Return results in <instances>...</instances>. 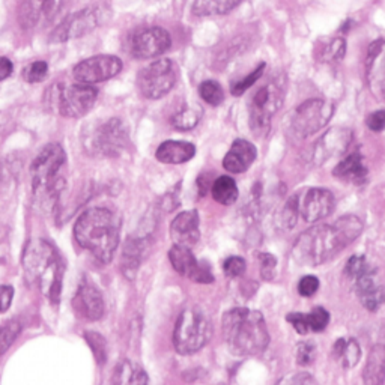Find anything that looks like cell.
I'll return each mask as SVG.
<instances>
[{
    "mask_svg": "<svg viewBox=\"0 0 385 385\" xmlns=\"http://www.w3.org/2000/svg\"><path fill=\"white\" fill-rule=\"evenodd\" d=\"M363 381L369 385H381L385 382V345H375L372 348L363 370Z\"/></svg>",
    "mask_w": 385,
    "mask_h": 385,
    "instance_id": "cell-26",
    "label": "cell"
},
{
    "mask_svg": "<svg viewBox=\"0 0 385 385\" xmlns=\"http://www.w3.org/2000/svg\"><path fill=\"white\" fill-rule=\"evenodd\" d=\"M333 173L336 178L346 181V183L365 184L369 175V169L365 163V157L361 155V152L354 151L353 154L345 157L343 160L336 166Z\"/></svg>",
    "mask_w": 385,
    "mask_h": 385,
    "instance_id": "cell-24",
    "label": "cell"
},
{
    "mask_svg": "<svg viewBox=\"0 0 385 385\" xmlns=\"http://www.w3.org/2000/svg\"><path fill=\"white\" fill-rule=\"evenodd\" d=\"M145 250L146 247L143 240H128L126 247H123L122 271L128 279H134L135 273H138Z\"/></svg>",
    "mask_w": 385,
    "mask_h": 385,
    "instance_id": "cell-27",
    "label": "cell"
},
{
    "mask_svg": "<svg viewBox=\"0 0 385 385\" xmlns=\"http://www.w3.org/2000/svg\"><path fill=\"white\" fill-rule=\"evenodd\" d=\"M51 104L58 109L59 115L65 118H82L92 110L97 103L98 90L87 83L56 85L49 94Z\"/></svg>",
    "mask_w": 385,
    "mask_h": 385,
    "instance_id": "cell-7",
    "label": "cell"
},
{
    "mask_svg": "<svg viewBox=\"0 0 385 385\" xmlns=\"http://www.w3.org/2000/svg\"><path fill=\"white\" fill-rule=\"evenodd\" d=\"M369 268H370V264L367 262V259L365 256H353L346 262L345 276L350 280H354L360 274H363Z\"/></svg>",
    "mask_w": 385,
    "mask_h": 385,
    "instance_id": "cell-40",
    "label": "cell"
},
{
    "mask_svg": "<svg viewBox=\"0 0 385 385\" xmlns=\"http://www.w3.org/2000/svg\"><path fill=\"white\" fill-rule=\"evenodd\" d=\"M23 269L26 277L35 283L51 302L59 301L63 265L59 253L50 243L44 240L32 241L23 256Z\"/></svg>",
    "mask_w": 385,
    "mask_h": 385,
    "instance_id": "cell-4",
    "label": "cell"
},
{
    "mask_svg": "<svg viewBox=\"0 0 385 385\" xmlns=\"http://www.w3.org/2000/svg\"><path fill=\"white\" fill-rule=\"evenodd\" d=\"M14 298L13 286H0V312H6Z\"/></svg>",
    "mask_w": 385,
    "mask_h": 385,
    "instance_id": "cell-48",
    "label": "cell"
},
{
    "mask_svg": "<svg viewBox=\"0 0 385 385\" xmlns=\"http://www.w3.org/2000/svg\"><path fill=\"white\" fill-rule=\"evenodd\" d=\"M75 241L101 262H110L121 238V220L107 208H90L74 226Z\"/></svg>",
    "mask_w": 385,
    "mask_h": 385,
    "instance_id": "cell-2",
    "label": "cell"
},
{
    "mask_svg": "<svg viewBox=\"0 0 385 385\" xmlns=\"http://www.w3.org/2000/svg\"><path fill=\"white\" fill-rule=\"evenodd\" d=\"M73 307L80 318L97 321L104 313V301L99 291L94 285L85 281L78 286L75 297L73 298Z\"/></svg>",
    "mask_w": 385,
    "mask_h": 385,
    "instance_id": "cell-21",
    "label": "cell"
},
{
    "mask_svg": "<svg viewBox=\"0 0 385 385\" xmlns=\"http://www.w3.org/2000/svg\"><path fill=\"white\" fill-rule=\"evenodd\" d=\"M243 0H192L191 11L195 16H221L228 14L240 5Z\"/></svg>",
    "mask_w": 385,
    "mask_h": 385,
    "instance_id": "cell-28",
    "label": "cell"
},
{
    "mask_svg": "<svg viewBox=\"0 0 385 385\" xmlns=\"http://www.w3.org/2000/svg\"><path fill=\"white\" fill-rule=\"evenodd\" d=\"M245 260L240 256H232V257H228L224 260V265H223V269H224V274L231 277V279H235V277H240L245 273Z\"/></svg>",
    "mask_w": 385,
    "mask_h": 385,
    "instance_id": "cell-42",
    "label": "cell"
},
{
    "mask_svg": "<svg viewBox=\"0 0 385 385\" xmlns=\"http://www.w3.org/2000/svg\"><path fill=\"white\" fill-rule=\"evenodd\" d=\"M169 259H171L173 269L183 277L196 283H203V285L214 283V276L209 267L207 264H200L195 255L191 253L190 247L175 244L169 252Z\"/></svg>",
    "mask_w": 385,
    "mask_h": 385,
    "instance_id": "cell-15",
    "label": "cell"
},
{
    "mask_svg": "<svg viewBox=\"0 0 385 385\" xmlns=\"http://www.w3.org/2000/svg\"><path fill=\"white\" fill-rule=\"evenodd\" d=\"M363 232V221L345 215L334 224H321L305 231L293 245V257L301 265L318 267L353 244Z\"/></svg>",
    "mask_w": 385,
    "mask_h": 385,
    "instance_id": "cell-1",
    "label": "cell"
},
{
    "mask_svg": "<svg viewBox=\"0 0 385 385\" xmlns=\"http://www.w3.org/2000/svg\"><path fill=\"white\" fill-rule=\"evenodd\" d=\"M113 382L115 384H148V375L146 372L134 365L130 360H123L119 363L113 373Z\"/></svg>",
    "mask_w": 385,
    "mask_h": 385,
    "instance_id": "cell-30",
    "label": "cell"
},
{
    "mask_svg": "<svg viewBox=\"0 0 385 385\" xmlns=\"http://www.w3.org/2000/svg\"><path fill=\"white\" fill-rule=\"evenodd\" d=\"M211 195L215 202L224 207L233 205L238 199V185L231 176H220L214 181Z\"/></svg>",
    "mask_w": 385,
    "mask_h": 385,
    "instance_id": "cell-31",
    "label": "cell"
},
{
    "mask_svg": "<svg viewBox=\"0 0 385 385\" xmlns=\"http://www.w3.org/2000/svg\"><path fill=\"white\" fill-rule=\"evenodd\" d=\"M345 53H346V41H345V38L336 37V38L319 42L318 58L322 62L341 61V59L345 58Z\"/></svg>",
    "mask_w": 385,
    "mask_h": 385,
    "instance_id": "cell-32",
    "label": "cell"
},
{
    "mask_svg": "<svg viewBox=\"0 0 385 385\" xmlns=\"http://www.w3.org/2000/svg\"><path fill=\"white\" fill-rule=\"evenodd\" d=\"M354 140V134L349 128L334 127L328 130L322 138L314 143L312 160L316 166H322L333 158L342 157L349 149Z\"/></svg>",
    "mask_w": 385,
    "mask_h": 385,
    "instance_id": "cell-14",
    "label": "cell"
},
{
    "mask_svg": "<svg viewBox=\"0 0 385 385\" xmlns=\"http://www.w3.org/2000/svg\"><path fill=\"white\" fill-rule=\"evenodd\" d=\"M354 288L361 304L370 312H377L385 302V289L378 285L377 269L370 267L354 280Z\"/></svg>",
    "mask_w": 385,
    "mask_h": 385,
    "instance_id": "cell-20",
    "label": "cell"
},
{
    "mask_svg": "<svg viewBox=\"0 0 385 385\" xmlns=\"http://www.w3.org/2000/svg\"><path fill=\"white\" fill-rule=\"evenodd\" d=\"M212 324L202 310L191 307L179 314L173 330V346L181 355L196 354L208 343Z\"/></svg>",
    "mask_w": 385,
    "mask_h": 385,
    "instance_id": "cell-6",
    "label": "cell"
},
{
    "mask_svg": "<svg viewBox=\"0 0 385 385\" xmlns=\"http://www.w3.org/2000/svg\"><path fill=\"white\" fill-rule=\"evenodd\" d=\"M172 45V38L163 28H146L134 33L130 51L135 59H154L166 53Z\"/></svg>",
    "mask_w": 385,
    "mask_h": 385,
    "instance_id": "cell-13",
    "label": "cell"
},
{
    "mask_svg": "<svg viewBox=\"0 0 385 385\" xmlns=\"http://www.w3.org/2000/svg\"><path fill=\"white\" fill-rule=\"evenodd\" d=\"M176 77V65L171 59H160L143 68L138 85L145 98L160 99L173 89Z\"/></svg>",
    "mask_w": 385,
    "mask_h": 385,
    "instance_id": "cell-9",
    "label": "cell"
},
{
    "mask_svg": "<svg viewBox=\"0 0 385 385\" xmlns=\"http://www.w3.org/2000/svg\"><path fill=\"white\" fill-rule=\"evenodd\" d=\"M334 115V104L330 101L313 98L302 103L292 119V130L298 138L305 139L321 131Z\"/></svg>",
    "mask_w": 385,
    "mask_h": 385,
    "instance_id": "cell-10",
    "label": "cell"
},
{
    "mask_svg": "<svg viewBox=\"0 0 385 385\" xmlns=\"http://www.w3.org/2000/svg\"><path fill=\"white\" fill-rule=\"evenodd\" d=\"M314 353H316V348H314V345L312 342L298 343V346H297V361H298V365H301V366L312 365L313 360H314Z\"/></svg>",
    "mask_w": 385,
    "mask_h": 385,
    "instance_id": "cell-44",
    "label": "cell"
},
{
    "mask_svg": "<svg viewBox=\"0 0 385 385\" xmlns=\"http://www.w3.org/2000/svg\"><path fill=\"white\" fill-rule=\"evenodd\" d=\"M319 280L314 276H304L298 283V292L301 297H313L319 289Z\"/></svg>",
    "mask_w": 385,
    "mask_h": 385,
    "instance_id": "cell-45",
    "label": "cell"
},
{
    "mask_svg": "<svg viewBox=\"0 0 385 385\" xmlns=\"http://www.w3.org/2000/svg\"><path fill=\"white\" fill-rule=\"evenodd\" d=\"M297 214H298V196H293L288 200L286 207L283 208L281 214V226L288 231L297 224Z\"/></svg>",
    "mask_w": 385,
    "mask_h": 385,
    "instance_id": "cell-41",
    "label": "cell"
},
{
    "mask_svg": "<svg viewBox=\"0 0 385 385\" xmlns=\"http://www.w3.org/2000/svg\"><path fill=\"white\" fill-rule=\"evenodd\" d=\"M366 77L372 94L385 103V39L370 44L366 61Z\"/></svg>",
    "mask_w": 385,
    "mask_h": 385,
    "instance_id": "cell-18",
    "label": "cell"
},
{
    "mask_svg": "<svg viewBox=\"0 0 385 385\" xmlns=\"http://www.w3.org/2000/svg\"><path fill=\"white\" fill-rule=\"evenodd\" d=\"M333 355L337 361H341L343 367H354L361 358V348L355 338H338L333 348Z\"/></svg>",
    "mask_w": 385,
    "mask_h": 385,
    "instance_id": "cell-29",
    "label": "cell"
},
{
    "mask_svg": "<svg viewBox=\"0 0 385 385\" xmlns=\"http://www.w3.org/2000/svg\"><path fill=\"white\" fill-rule=\"evenodd\" d=\"M66 161V154L58 143H50L37 155L30 166L33 192L42 203L54 202L65 187V179L59 176Z\"/></svg>",
    "mask_w": 385,
    "mask_h": 385,
    "instance_id": "cell-5",
    "label": "cell"
},
{
    "mask_svg": "<svg viewBox=\"0 0 385 385\" xmlns=\"http://www.w3.org/2000/svg\"><path fill=\"white\" fill-rule=\"evenodd\" d=\"M85 338L87 341L89 346L92 348L94 354L97 357V361L99 365H104L106 361V357H107V346H106V341L104 337L101 334H97V333H92V331H87L85 334Z\"/></svg>",
    "mask_w": 385,
    "mask_h": 385,
    "instance_id": "cell-39",
    "label": "cell"
},
{
    "mask_svg": "<svg viewBox=\"0 0 385 385\" xmlns=\"http://www.w3.org/2000/svg\"><path fill=\"white\" fill-rule=\"evenodd\" d=\"M21 331V325L17 321H8L0 324V355H4L9 346L14 343Z\"/></svg>",
    "mask_w": 385,
    "mask_h": 385,
    "instance_id": "cell-35",
    "label": "cell"
},
{
    "mask_svg": "<svg viewBox=\"0 0 385 385\" xmlns=\"http://www.w3.org/2000/svg\"><path fill=\"white\" fill-rule=\"evenodd\" d=\"M283 87L280 83L269 82L260 86L252 97L248 107V119L255 135H265L271 128V119L283 104Z\"/></svg>",
    "mask_w": 385,
    "mask_h": 385,
    "instance_id": "cell-8",
    "label": "cell"
},
{
    "mask_svg": "<svg viewBox=\"0 0 385 385\" xmlns=\"http://www.w3.org/2000/svg\"><path fill=\"white\" fill-rule=\"evenodd\" d=\"M265 66H267V65L262 62L259 66H256L250 74L245 75L244 78H241V80L235 82V83L232 85V87H231V94H232L233 97H241L247 89H250L253 85H256V82L259 80V78L262 77V74H264V71H265Z\"/></svg>",
    "mask_w": 385,
    "mask_h": 385,
    "instance_id": "cell-36",
    "label": "cell"
},
{
    "mask_svg": "<svg viewBox=\"0 0 385 385\" xmlns=\"http://www.w3.org/2000/svg\"><path fill=\"white\" fill-rule=\"evenodd\" d=\"M63 0H23L18 8L21 28L32 29L45 26L58 16Z\"/></svg>",
    "mask_w": 385,
    "mask_h": 385,
    "instance_id": "cell-16",
    "label": "cell"
},
{
    "mask_svg": "<svg viewBox=\"0 0 385 385\" xmlns=\"http://www.w3.org/2000/svg\"><path fill=\"white\" fill-rule=\"evenodd\" d=\"M334 208L336 199L333 192L325 188H310L305 191L301 200L298 197V211L307 223H314L328 217Z\"/></svg>",
    "mask_w": 385,
    "mask_h": 385,
    "instance_id": "cell-17",
    "label": "cell"
},
{
    "mask_svg": "<svg viewBox=\"0 0 385 385\" xmlns=\"http://www.w3.org/2000/svg\"><path fill=\"white\" fill-rule=\"evenodd\" d=\"M256 146L244 139H238L232 143L231 149L223 160V167L231 173H243L248 171L256 160Z\"/></svg>",
    "mask_w": 385,
    "mask_h": 385,
    "instance_id": "cell-23",
    "label": "cell"
},
{
    "mask_svg": "<svg viewBox=\"0 0 385 385\" xmlns=\"http://www.w3.org/2000/svg\"><path fill=\"white\" fill-rule=\"evenodd\" d=\"M13 62L8 58H0V82L5 80L13 73Z\"/></svg>",
    "mask_w": 385,
    "mask_h": 385,
    "instance_id": "cell-49",
    "label": "cell"
},
{
    "mask_svg": "<svg viewBox=\"0 0 385 385\" xmlns=\"http://www.w3.org/2000/svg\"><path fill=\"white\" fill-rule=\"evenodd\" d=\"M224 341L231 353L248 357L264 353L269 343V334L264 316L257 310L238 307L226 312L221 319Z\"/></svg>",
    "mask_w": 385,
    "mask_h": 385,
    "instance_id": "cell-3",
    "label": "cell"
},
{
    "mask_svg": "<svg viewBox=\"0 0 385 385\" xmlns=\"http://www.w3.org/2000/svg\"><path fill=\"white\" fill-rule=\"evenodd\" d=\"M199 214L196 209L181 212L171 224V236L175 244L195 247L200 240Z\"/></svg>",
    "mask_w": 385,
    "mask_h": 385,
    "instance_id": "cell-22",
    "label": "cell"
},
{
    "mask_svg": "<svg viewBox=\"0 0 385 385\" xmlns=\"http://www.w3.org/2000/svg\"><path fill=\"white\" fill-rule=\"evenodd\" d=\"M259 262H260V274L265 280H273L276 276L277 268V259L271 253H259Z\"/></svg>",
    "mask_w": 385,
    "mask_h": 385,
    "instance_id": "cell-43",
    "label": "cell"
},
{
    "mask_svg": "<svg viewBox=\"0 0 385 385\" xmlns=\"http://www.w3.org/2000/svg\"><path fill=\"white\" fill-rule=\"evenodd\" d=\"M366 126L369 127V130L375 133L385 130V110H378V111L370 113L366 119Z\"/></svg>",
    "mask_w": 385,
    "mask_h": 385,
    "instance_id": "cell-47",
    "label": "cell"
},
{
    "mask_svg": "<svg viewBox=\"0 0 385 385\" xmlns=\"http://www.w3.org/2000/svg\"><path fill=\"white\" fill-rule=\"evenodd\" d=\"M196 154V148L192 143L181 140H167L163 142L155 152L158 161L164 164H183L190 161Z\"/></svg>",
    "mask_w": 385,
    "mask_h": 385,
    "instance_id": "cell-25",
    "label": "cell"
},
{
    "mask_svg": "<svg viewBox=\"0 0 385 385\" xmlns=\"http://www.w3.org/2000/svg\"><path fill=\"white\" fill-rule=\"evenodd\" d=\"M121 71L122 62L119 58L111 54H98L78 62L74 66L73 75L77 82L95 85L99 82L110 80V78L116 77Z\"/></svg>",
    "mask_w": 385,
    "mask_h": 385,
    "instance_id": "cell-11",
    "label": "cell"
},
{
    "mask_svg": "<svg viewBox=\"0 0 385 385\" xmlns=\"http://www.w3.org/2000/svg\"><path fill=\"white\" fill-rule=\"evenodd\" d=\"M128 145L127 128L121 119H110L95 134V148L104 155H118Z\"/></svg>",
    "mask_w": 385,
    "mask_h": 385,
    "instance_id": "cell-19",
    "label": "cell"
},
{
    "mask_svg": "<svg viewBox=\"0 0 385 385\" xmlns=\"http://www.w3.org/2000/svg\"><path fill=\"white\" fill-rule=\"evenodd\" d=\"M101 6L94 5L87 6L78 13L65 18L61 25L56 28L51 35V42H65L68 39L74 38H82L87 33L92 32L97 26H99V18H101Z\"/></svg>",
    "mask_w": 385,
    "mask_h": 385,
    "instance_id": "cell-12",
    "label": "cell"
},
{
    "mask_svg": "<svg viewBox=\"0 0 385 385\" xmlns=\"http://www.w3.org/2000/svg\"><path fill=\"white\" fill-rule=\"evenodd\" d=\"M199 94H200L202 99L205 101V103H208L209 106H214V107L220 106L224 101L223 87L220 86L219 82H215V80L203 82L199 86Z\"/></svg>",
    "mask_w": 385,
    "mask_h": 385,
    "instance_id": "cell-34",
    "label": "cell"
},
{
    "mask_svg": "<svg viewBox=\"0 0 385 385\" xmlns=\"http://www.w3.org/2000/svg\"><path fill=\"white\" fill-rule=\"evenodd\" d=\"M49 74V63L44 61H35L29 63L25 70H23V78L28 83H38L42 82Z\"/></svg>",
    "mask_w": 385,
    "mask_h": 385,
    "instance_id": "cell-37",
    "label": "cell"
},
{
    "mask_svg": "<svg viewBox=\"0 0 385 385\" xmlns=\"http://www.w3.org/2000/svg\"><path fill=\"white\" fill-rule=\"evenodd\" d=\"M288 322L292 324V326L295 328V331L300 334H307L310 333V326L307 322V314L301 313V312H295V313H289L288 314Z\"/></svg>",
    "mask_w": 385,
    "mask_h": 385,
    "instance_id": "cell-46",
    "label": "cell"
},
{
    "mask_svg": "<svg viewBox=\"0 0 385 385\" xmlns=\"http://www.w3.org/2000/svg\"><path fill=\"white\" fill-rule=\"evenodd\" d=\"M203 110L200 106H185L172 118V126L179 131H188L195 128L202 119Z\"/></svg>",
    "mask_w": 385,
    "mask_h": 385,
    "instance_id": "cell-33",
    "label": "cell"
},
{
    "mask_svg": "<svg viewBox=\"0 0 385 385\" xmlns=\"http://www.w3.org/2000/svg\"><path fill=\"white\" fill-rule=\"evenodd\" d=\"M307 322L310 326V331H324L326 325L330 324V313L324 307H314L310 313H307Z\"/></svg>",
    "mask_w": 385,
    "mask_h": 385,
    "instance_id": "cell-38",
    "label": "cell"
}]
</instances>
